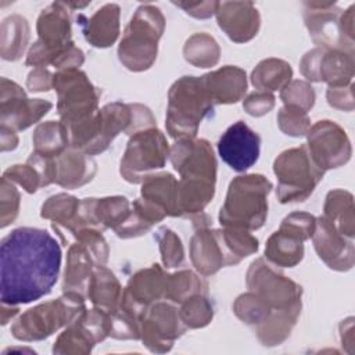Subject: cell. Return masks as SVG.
Instances as JSON below:
<instances>
[{
	"instance_id": "7",
	"label": "cell",
	"mask_w": 355,
	"mask_h": 355,
	"mask_svg": "<svg viewBox=\"0 0 355 355\" xmlns=\"http://www.w3.org/2000/svg\"><path fill=\"white\" fill-rule=\"evenodd\" d=\"M166 141L158 130L135 136L128 146L122 161V173L130 182H137L144 169L161 168L166 157Z\"/></svg>"
},
{
	"instance_id": "11",
	"label": "cell",
	"mask_w": 355,
	"mask_h": 355,
	"mask_svg": "<svg viewBox=\"0 0 355 355\" xmlns=\"http://www.w3.org/2000/svg\"><path fill=\"white\" fill-rule=\"evenodd\" d=\"M220 10L218 11L219 26L226 31V33L237 40H248L252 37L258 29L243 24H255L259 25V17L255 8H252L251 3H223L219 4Z\"/></svg>"
},
{
	"instance_id": "3",
	"label": "cell",
	"mask_w": 355,
	"mask_h": 355,
	"mask_svg": "<svg viewBox=\"0 0 355 355\" xmlns=\"http://www.w3.org/2000/svg\"><path fill=\"white\" fill-rule=\"evenodd\" d=\"M208 90L202 79L184 76L175 83L169 93L168 129L172 136L196 135L197 125L202 116L212 110Z\"/></svg>"
},
{
	"instance_id": "13",
	"label": "cell",
	"mask_w": 355,
	"mask_h": 355,
	"mask_svg": "<svg viewBox=\"0 0 355 355\" xmlns=\"http://www.w3.org/2000/svg\"><path fill=\"white\" fill-rule=\"evenodd\" d=\"M28 40V24L18 15L8 17L1 25V57L17 60L25 49Z\"/></svg>"
},
{
	"instance_id": "14",
	"label": "cell",
	"mask_w": 355,
	"mask_h": 355,
	"mask_svg": "<svg viewBox=\"0 0 355 355\" xmlns=\"http://www.w3.org/2000/svg\"><path fill=\"white\" fill-rule=\"evenodd\" d=\"M19 196L17 190L8 183V179H1V227H6L15 218L18 212Z\"/></svg>"
},
{
	"instance_id": "6",
	"label": "cell",
	"mask_w": 355,
	"mask_h": 355,
	"mask_svg": "<svg viewBox=\"0 0 355 355\" xmlns=\"http://www.w3.org/2000/svg\"><path fill=\"white\" fill-rule=\"evenodd\" d=\"M62 7V3H54L40 14L37 22L39 42L33 44L29 51L26 64L39 65L46 64L47 57L53 55V51H60L65 43H68L71 36L69 18ZM71 44V43H68Z\"/></svg>"
},
{
	"instance_id": "1",
	"label": "cell",
	"mask_w": 355,
	"mask_h": 355,
	"mask_svg": "<svg viewBox=\"0 0 355 355\" xmlns=\"http://www.w3.org/2000/svg\"><path fill=\"white\" fill-rule=\"evenodd\" d=\"M61 248L46 230L19 227L1 240L0 298L19 305L49 294L58 279Z\"/></svg>"
},
{
	"instance_id": "2",
	"label": "cell",
	"mask_w": 355,
	"mask_h": 355,
	"mask_svg": "<svg viewBox=\"0 0 355 355\" xmlns=\"http://www.w3.org/2000/svg\"><path fill=\"white\" fill-rule=\"evenodd\" d=\"M270 187V183L261 175L237 178L232 182L226 202L220 209V223L247 229L259 227L266 216V196Z\"/></svg>"
},
{
	"instance_id": "10",
	"label": "cell",
	"mask_w": 355,
	"mask_h": 355,
	"mask_svg": "<svg viewBox=\"0 0 355 355\" xmlns=\"http://www.w3.org/2000/svg\"><path fill=\"white\" fill-rule=\"evenodd\" d=\"M62 305V301L49 302L29 309L12 326L14 337L19 340H39L51 334L65 320L62 311L69 305Z\"/></svg>"
},
{
	"instance_id": "5",
	"label": "cell",
	"mask_w": 355,
	"mask_h": 355,
	"mask_svg": "<svg viewBox=\"0 0 355 355\" xmlns=\"http://www.w3.org/2000/svg\"><path fill=\"white\" fill-rule=\"evenodd\" d=\"M275 173L279 178L277 194L282 202L302 201L313 190L320 179V171L311 169V161L305 147L283 153L275 162Z\"/></svg>"
},
{
	"instance_id": "8",
	"label": "cell",
	"mask_w": 355,
	"mask_h": 355,
	"mask_svg": "<svg viewBox=\"0 0 355 355\" xmlns=\"http://www.w3.org/2000/svg\"><path fill=\"white\" fill-rule=\"evenodd\" d=\"M259 136L243 121H237L220 136L218 151L220 158L234 171L243 172L259 157Z\"/></svg>"
},
{
	"instance_id": "4",
	"label": "cell",
	"mask_w": 355,
	"mask_h": 355,
	"mask_svg": "<svg viewBox=\"0 0 355 355\" xmlns=\"http://www.w3.org/2000/svg\"><path fill=\"white\" fill-rule=\"evenodd\" d=\"M162 21L164 19L158 8L148 7V6L139 8L136 15L132 18L129 28L126 29V35L123 40L121 42V47H119L121 61H123L128 65L133 54L136 57V53H139L140 69L148 68V65L153 62L155 57L157 39L159 37L162 31Z\"/></svg>"
},
{
	"instance_id": "9",
	"label": "cell",
	"mask_w": 355,
	"mask_h": 355,
	"mask_svg": "<svg viewBox=\"0 0 355 355\" xmlns=\"http://www.w3.org/2000/svg\"><path fill=\"white\" fill-rule=\"evenodd\" d=\"M51 108V104L39 98H25L24 92L14 82L1 79V125L25 129Z\"/></svg>"
},
{
	"instance_id": "12",
	"label": "cell",
	"mask_w": 355,
	"mask_h": 355,
	"mask_svg": "<svg viewBox=\"0 0 355 355\" xmlns=\"http://www.w3.org/2000/svg\"><path fill=\"white\" fill-rule=\"evenodd\" d=\"M118 11L115 4H107L98 10L87 24L86 39L98 47L110 46L118 35Z\"/></svg>"
},
{
	"instance_id": "15",
	"label": "cell",
	"mask_w": 355,
	"mask_h": 355,
	"mask_svg": "<svg viewBox=\"0 0 355 355\" xmlns=\"http://www.w3.org/2000/svg\"><path fill=\"white\" fill-rule=\"evenodd\" d=\"M6 179H12L15 182H18L21 186L25 187V190L28 193H33L36 191L37 187V180L39 178L35 175V169L33 166L31 168L29 165H14L12 168H8L4 175Z\"/></svg>"
}]
</instances>
